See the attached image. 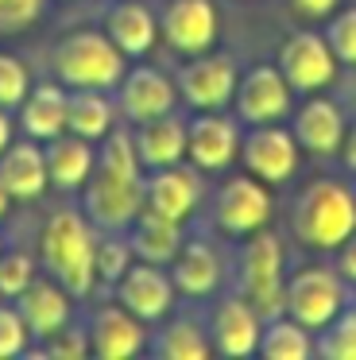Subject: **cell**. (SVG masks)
Listing matches in <instances>:
<instances>
[{
    "label": "cell",
    "instance_id": "cell-24",
    "mask_svg": "<svg viewBox=\"0 0 356 360\" xmlns=\"http://www.w3.org/2000/svg\"><path fill=\"white\" fill-rule=\"evenodd\" d=\"M132 143H136V155H139L144 171H159V167L182 163L186 159V120L174 117V112L144 120L132 132Z\"/></svg>",
    "mask_w": 356,
    "mask_h": 360
},
{
    "label": "cell",
    "instance_id": "cell-7",
    "mask_svg": "<svg viewBox=\"0 0 356 360\" xmlns=\"http://www.w3.org/2000/svg\"><path fill=\"white\" fill-rule=\"evenodd\" d=\"M232 109H236L240 124H283L294 112V89L283 78V70L271 63L252 66L248 74H240L236 94H232Z\"/></svg>",
    "mask_w": 356,
    "mask_h": 360
},
{
    "label": "cell",
    "instance_id": "cell-39",
    "mask_svg": "<svg viewBox=\"0 0 356 360\" xmlns=\"http://www.w3.org/2000/svg\"><path fill=\"white\" fill-rule=\"evenodd\" d=\"M286 4H291L294 16H302V20H329L341 0H286Z\"/></svg>",
    "mask_w": 356,
    "mask_h": 360
},
{
    "label": "cell",
    "instance_id": "cell-5",
    "mask_svg": "<svg viewBox=\"0 0 356 360\" xmlns=\"http://www.w3.org/2000/svg\"><path fill=\"white\" fill-rule=\"evenodd\" d=\"M345 306H348V295H345V279L337 275V267L306 264V267L286 275L283 314L302 321L310 333H317L325 321H333Z\"/></svg>",
    "mask_w": 356,
    "mask_h": 360
},
{
    "label": "cell",
    "instance_id": "cell-43",
    "mask_svg": "<svg viewBox=\"0 0 356 360\" xmlns=\"http://www.w3.org/2000/svg\"><path fill=\"white\" fill-rule=\"evenodd\" d=\"M12 202H15V198L8 194V186H4V182H0V221L8 217V210H12Z\"/></svg>",
    "mask_w": 356,
    "mask_h": 360
},
{
    "label": "cell",
    "instance_id": "cell-32",
    "mask_svg": "<svg viewBox=\"0 0 356 360\" xmlns=\"http://www.w3.org/2000/svg\"><path fill=\"white\" fill-rule=\"evenodd\" d=\"M136 264V252H132V240L120 233H105L97 236V248H93V267H97V283H108L113 287L128 267Z\"/></svg>",
    "mask_w": 356,
    "mask_h": 360
},
{
    "label": "cell",
    "instance_id": "cell-26",
    "mask_svg": "<svg viewBox=\"0 0 356 360\" xmlns=\"http://www.w3.org/2000/svg\"><path fill=\"white\" fill-rule=\"evenodd\" d=\"M174 290L186 298H205L221 287V256L205 240H182L178 256L170 259Z\"/></svg>",
    "mask_w": 356,
    "mask_h": 360
},
{
    "label": "cell",
    "instance_id": "cell-18",
    "mask_svg": "<svg viewBox=\"0 0 356 360\" xmlns=\"http://www.w3.org/2000/svg\"><path fill=\"white\" fill-rule=\"evenodd\" d=\"M198 198H201V179L193 163L190 167L170 163V167L144 174V210H151V213H163L170 221H186L198 210Z\"/></svg>",
    "mask_w": 356,
    "mask_h": 360
},
{
    "label": "cell",
    "instance_id": "cell-13",
    "mask_svg": "<svg viewBox=\"0 0 356 360\" xmlns=\"http://www.w3.org/2000/svg\"><path fill=\"white\" fill-rule=\"evenodd\" d=\"M236 82L240 78H236L232 58L205 51V55L186 58L178 78H174V86H178V94H182V101L190 105V109H224V105L232 101V94H236Z\"/></svg>",
    "mask_w": 356,
    "mask_h": 360
},
{
    "label": "cell",
    "instance_id": "cell-12",
    "mask_svg": "<svg viewBox=\"0 0 356 360\" xmlns=\"http://www.w3.org/2000/svg\"><path fill=\"white\" fill-rule=\"evenodd\" d=\"M174 101H178V86L159 66H144V63L128 66L124 78L116 82V112L128 124L167 117V112H174Z\"/></svg>",
    "mask_w": 356,
    "mask_h": 360
},
{
    "label": "cell",
    "instance_id": "cell-28",
    "mask_svg": "<svg viewBox=\"0 0 356 360\" xmlns=\"http://www.w3.org/2000/svg\"><path fill=\"white\" fill-rule=\"evenodd\" d=\"M116 124V105L108 101V89H70L66 105V132L82 140H105Z\"/></svg>",
    "mask_w": 356,
    "mask_h": 360
},
{
    "label": "cell",
    "instance_id": "cell-10",
    "mask_svg": "<svg viewBox=\"0 0 356 360\" xmlns=\"http://www.w3.org/2000/svg\"><path fill=\"white\" fill-rule=\"evenodd\" d=\"M221 35V12L213 0H167L159 16V39L174 55H205Z\"/></svg>",
    "mask_w": 356,
    "mask_h": 360
},
{
    "label": "cell",
    "instance_id": "cell-30",
    "mask_svg": "<svg viewBox=\"0 0 356 360\" xmlns=\"http://www.w3.org/2000/svg\"><path fill=\"white\" fill-rule=\"evenodd\" d=\"M151 349H155V356H163V360H201V356H209L213 345L201 333L198 321L182 318V321H170V326L155 337Z\"/></svg>",
    "mask_w": 356,
    "mask_h": 360
},
{
    "label": "cell",
    "instance_id": "cell-3",
    "mask_svg": "<svg viewBox=\"0 0 356 360\" xmlns=\"http://www.w3.org/2000/svg\"><path fill=\"white\" fill-rule=\"evenodd\" d=\"M124 70L128 58L105 32H70L51 47V74L66 89H116Z\"/></svg>",
    "mask_w": 356,
    "mask_h": 360
},
{
    "label": "cell",
    "instance_id": "cell-21",
    "mask_svg": "<svg viewBox=\"0 0 356 360\" xmlns=\"http://www.w3.org/2000/svg\"><path fill=\"white\" fill-rule=\"evenodd\" d=\"M66 105H70V89L62 82H31L27 97L20 101V128L23 136L46 143L54 136L66 132Z\"/></svg>",
    "mask_w": 356,
    "mask_h": 360
},
{
    "label": "cell",
    "instance_id": "cell-27",
    "mask_svg": "<svg viewBox=\"0 0 356 360\" xmlns=\"http://www.w3.org/2000/svg\"><path fill=\"white\" fill-rule=\"evenodd\" d=\"M128 240H132L136 259L170 267V259L182 248V221H170V217H163V213L139 210L136 221L128 225Z\"/></svg>",
    "mask_w": 356,
    "mask_h": 360
},
{
    "label": "cell",
    "instance_id": "cell-2",
    "mask_svg": "<svg viewBox=\"0 0 356 360\" xmlns=\"http://www.w3.org/2000/svg\"><path fill=\"white\" fill-rule=\"evenodd\" d=\"M298 244L317 252H337L356 233V194L337 179H317L298 194L291 213Z\"/></svg>",
    "mask_w": 356,
    "mask_h": 360
},
{
    "label": "cell",
    "instance_id": "cell-29",
    "mask_svg": "<svg viewBox=\"0 0 356 360\" xmlns=\"http://www.w3.org/2000/svg\"><path fill=\"white\" fill-rule=\"evenodd\" d=\"M255 356L263 360H306L314 356V337L302 321L275 314V318H263V333H260V349Z\"/></svg>",
    "mask_w": 356,
    "mask_h": 360
},
{
    "label": "cell",
    "instance_id": "cell-19",
    "mask_svg": "<svg viewBox=\"0 0 356 360\" xmlns=\"http://www.w3.org/2000/svg\"><path fill=\"white\" fill-rule=\"evenodd\" d=\"M147 349V329L120 302L101 306L89 321V352L101 360H128Z\"/></svg>",
    "mask_w": 356,
    "mask_h": 360
},
{
    "label": "cell",
    "instance_id": "cell-20",
    "mask_svg": "<svg viewBox=\"0 0 356 360\" xmlns=\"http://www.w3.org/2000/svg\"><path fill=\"white\" fill-rule=\"evenodd\" d=\"M105 35L124 51V58H144L159 43V16L144 0H116L105 12Z\"/></svg>",
    "mask_w": 356,
    "mask_h": 360
},
{
    "label": "cell",
    "instance_id": "cell-33",
    "mask_svg": "<svg viewBox=\"0 0 356 360\" xmlns=\"http://www.w3.org/2000/svg\"><path fill=\"white\" fill-rule=\"evenodd\" d=\"M322 35H325V43H329L333 58H337L341 66H356V4L333 12Z\"/></svg>",
    "mask_w": 356,
    "mask_h": 360
},
{
    "label": "cell",
    "instance_id": "cell-38",
    "mask_svg": "<svg viewBox=\"0 0 356 360\" xmlns=\"http://www.w3.org/2000/svg\"><path fill=\"white\" fill-rule=\"evenodd\" d=\"M46 0H0V35L23 32L39 20Z\"/></svg>",
    "mask_w": 356,
    "mask_h": 360
},
{
    "label": "cell",
    "instance_id": "cell-31",
    "mask_svg": "<svg viewBox=\"0 0 356 360\" xmlns=\"http://www.w3.org/2000/svg\"><path fill=\"white\" fill-rule=\"evenodd\" d=\"M314 352L325 360H356V306H345L337 318L317 329Z\"/></svg>",
    "mask_w": 356,
    "mask_h": 360
},
{
    "label": "cell",
    "instance_id": "cell-34",
    "mask_svg": "<svg viewBox=\"0 0 356 360\" xmlns=\"http://www.w3.org/2000/svg\"><path fill=\"white\" fill-rule=\"evenodd\" d=\"M39 275L35 259L27 252H0V298H20Z\"/></svg>",
    "mask_w": 356,
    "mask_h": 360
},
{
    "label": "cell",
    "instance_id": "cell-16",
    "mask_svg": "<svg viewBox=\"0 0 356 360\" xmlns=\"http://www.w3.org/2000/svg\"><path fill=\"white\" fill-rule=\"evenodd\" d=\"M263 333V314L248 302L244 295L217 298L209 314V345L221 356H255Z\"/></svg>",
    "mask_w": 356,
    "mask_h": 360
},
{
    "label": "cell",
    "instance_id": "cell-36",
    "mask_svg": "<svg viewBox=\"0 0 356 360\" xmlns=\"http://www.w3.org/2000/svg\"><path fill=\"white\" fill-rule=\"evenodd\" d=\"M31 89V74L20 58L12 55H0V109H20V101L27 97Z\"/></svg>",
    "mask_w": 356,
    "mask_h": 360
},
{
    "label": "cell",
    "instance_id": "cell-15",
    "mask_svg": "<svg viewBox=\"0 0 356 360\" xmlns=\"http://www.w3.org/2000/svg\"><path fill=\"white\" fill-rule=\"evenodd\" d=\"M240 155V120L221 117L217 109H201L186 124V159L198 171H224Z\"/></svg>",
    "mask_w": 356,
    "mask_h": 360
},
{
    "label": "cell",
    "instance_id": "cell-1",
    "mask_svg": "<svg viewBox=\"0 0 356 360\" xmlns=\"http://www.w3.org/2000/svg\"><path fill=\"white\" fill-rule=\"evenodd\" d=\"M93 248H97V233H93L89 217L77 210L51 213L39 233V259H43L46 275L58 279L74 298H85L97 287Z\"/></svg>",
    "mask_w": 356,
    "mask_h": 360
},
{
    "label": "cell",
    "instance_id": "cell-40",
    "mask_svg": "<svg viewBox=\"0 0 356 360\" xmlns=\"http://www.w3.org/2000/svg\"><path fill=\"white\" fill-rule=\"evenodd\" d=\"M337 275L345 283H356V233L337 248Z\"/></svg>",
    "mask_w": 356,
    "mask_h": 360
},
{
    "label": "cell",
    "instance_id": "cell-4",
    "mask_svg": "<svg viewBox=\"0 0 356 360\" xmlns=\"http://www.w3.org/2000/svg\"><path fill=\"white\" fill-rule=\"evenodd\" d=\"M283 287H286V256L279 236L267 233V229L248 233L236 259V295H244L263 318H275V314H283Z\"/></svg>",
    "mask_w": 356,
    "mask_h": 360
},
{
    "label": "cell",
    "instance_id": "cell-9",
    "mask_svg": "<svg viewBox=\"0 0 356 360\" xmlns=\"http://www.w3.org/2000/svg\"><path fill=\"white\" fill-rule=\"evenodd\" d=\"M298 140L283 124H252L240 136V163L267 186H283L298 171Z\"/></svg>",
    "mask_w": 356,
    "mask_h": 360
},
{
    "label": "cell",
    "instance_id": "cell-25",
    "mask_svg": "<svg viewBox=\"0 0 356 360\" xmlns=\"http://www.w3.org/2000/svg\"><path fill=\"white\" fill-rule=\"evenodd\" d=\"M43 155H46V179H51L54 190H82L89 182L93 167H97L93 140H82L74 132H62L54 140H46Z\"/></svg>",
    "mask_w": 356,
    "mask_h": 360
},
{
    "label": "cell",
    "instance_id": "cell-17",
    "mask_svg": "<svg viewBox=\"0 0 356 360\" xmlns=\"http://www.w3.org/2000/svg\"><path fill=\"white\" fill-rule=\"evenodd\" d=\"M291 132L310 155H341V140L348 132L345 109L322 94H306V101L291 112Z\"/></svg>",
    "mask_w": 356,
    "mask_h": 360
},
{
    "label": "cell",
    "instance_id": "cell-35",
    "mask_svg": "<svg viewBox=\"0 0 356 360\" xmlns=\"http://www.w3.org/2000/svg\"><path fill=\"white\" fill-rule=\"evenodd\" d=\"M27 345H31V329L23 321L20 306L8 298V302H0V360L27 352Z\"/></svg>",
    "mask_w": 356,
    "mask_h": 360
},
{
    "label": "cell",
    "instance_id": "cell-8",
    "mask_svg": "<svg viewBox=\"0 0 356 360\" xmlns=\"http://www.w3.org/2000/svg\"><path fill=\"white\" fill-rule=\"evenodd\" d=\"M213 217H217V229L229 236L260 233L271 221V186L248 171L232 174V179L221 182V190L213 198Z\"/></svg>",
    "mask_w": 356,
    "mask_h": 360
},
{
    "label": "cell",
    "instance_id": "cell-37",
    "mask_svg": "<svg viewBox=\"0 0 356 360\" xmlns=\"http://www.w3.org/2000/svg\"><path fill=\"white\" fill-rule=\"evenodd\" d=\"M39 352L51 356V360H77V356L89 352V333L66 321V326H58L54 333L43 337V349H39Z\"/></svg>",
    "mask_w": 356,
    "mask_h": 360
},
{
    "label": "cell",
    "instance_id": "cell-23",
    "mask_svg": "<svg viewBox=\"0 0 356 360\" xmlns=\"http://www.w3.org/2000/svg\"><path fill=\"white\" fill-rule=\"evenodd\" d=\"M70 290L62 287L58 279H31V287L23 290L20 298H12L15 306H20V314H23V321H27V329H31V337H39L43 341L46 333H54L58 326H66L70 321V314H74V302H70Z\"/></svg>",
    "mask_w": 356,
    "mask_h": 360
},
{
    "label": "cell",
    "instance_id": "cell-6",
    "mask_svg": "<svg viewBox=\"0 0 356 360\" xmlns=\"http://www.w3.org/2000/svg\"><path fill=\"white\" fill-rule=\"evenodd\" d=\"M85 217L93 229L105 233H120L136 221L144 210V174H113L93 167L89 182H85Z\"/></svg>",
    "mask_w": 356,
    "mask_h": 360
},
{
    "label": "cell",
    "instance_id": "cell-42",
    "mask_svg": "<svg viewBox=\"0 0 356 360\" xmlns=\"http://www.w3.org/2000/svg\"><path fill=\"white\" fill-rule=\"evenodd\" d=\"M12 143V117H8V109H0V151Z\"/></svg>",
    "mask_w": 356,
    "mask_h": 360
},
{
    "label": "cell",
    "instance_id": "cell-41",
    "mask_svg": "<svg viewBox=\"0 0 356 360\" xmlns=\"http://www.w3.org/2000/svg\"><path fill=\"white\" fill-rule=\"evenodd\" d=\"M341 159H345L348 171H356V124H348L345 140H341Z\"/></svg>",
    "mask_w": 356,
    "mask_h": 360
},
{
    "label": "cell",
    "instance_id": "cell-22",
    "mask_svg": "<svg viewBox=\"0 0 356 360\" xmlns=\"http://www.w3.org/2000/svg\"><path fill=\"white\" fill-rule=\"evenodd\" d=\"M0 182L8 186V194L15 202H35L51 186V179H46V155L39 148V140H31V136L20 143L12 140L0 151Z\"/></svg>",
    "mask_w": 356,
    "mask_h": 360
},
{
    "label": "cell",
    "instance_id": "cell-11",
    "mask_svg": "<svg viewBox=\"0 0 356 360\" xmlns=\"http://www.w3.org/2000/svg\"><path fill=\"white\" fill-rule=\"evenodd\" d=\"M275 66L283 70V78L291 82L294 94H322L325 86H333L341 63L333 58V51H329V43H325L322 32L302 27V32H294L283 39Z\"/></svg>",
    "mask_w": 356,
    "mask_h": 360
},
{
    "label": "cell",
    "instance_id": "cell-14",
    "mask_svg": "<svg viewBox=\"0 0 356 360\" xmlns=\"http://www.w3.org/2000/svg\"><path fill=\"white\" fill-rule=\"evenodd\" d=\"M113 290H116V302L136 314L144 326L167 318L170 306H174V295H178L170 271H163L159 264H147V259H136V264L113 283Z\"/></svg>",
    "mask_w": 356,
    "mask_h": 360
}]
</instances>
